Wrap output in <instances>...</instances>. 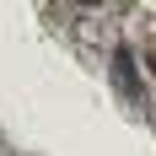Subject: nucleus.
<instances>
[{
	"label": "nucleus",
	"mask_w": 156,
	"mask_h": 156,
	"mask_svg": "<svg viewBox=\"0 0 156 156\" xmlns=\"http://www.w3.org/2000/svg\"><path fill=\"white\" fill-rule=\"evenodd\" d=\"M145 70H151V81H156V54H145Z\"/></svg>",
	"instance_id": "f257e3e1"
}]
</instances>
